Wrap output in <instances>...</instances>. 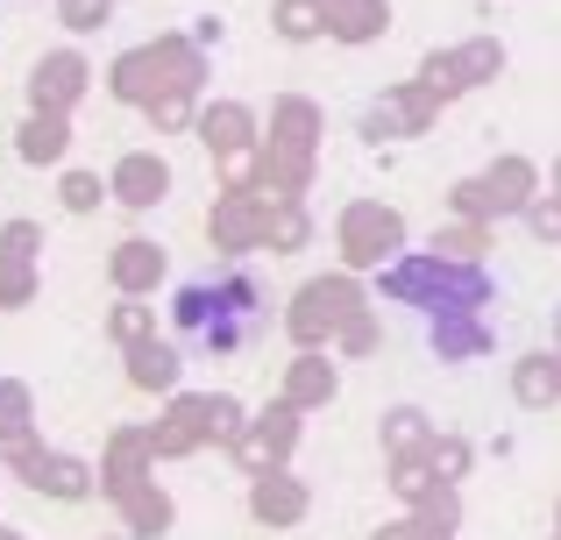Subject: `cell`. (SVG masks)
Returning a JSON list of instances; mask_svg holds the SVG:
<instances>
[{"label":"cell","mask_w":561,"mask_h":540,"mask_svg":"<svg viewBox=\"0 0 561 540\" xmlns=\"http://www.w3.org/2000/svg\"><path fill=\"white\" fill-rule=\"evenodd\" d=\"M171 328H179L185 348H206V356L242 348L249 334L263 328V291H256V277L214 271V277H192V285H179V291H171Z\"/></svg>","instance_id":"cell-1"}]
</instances>
